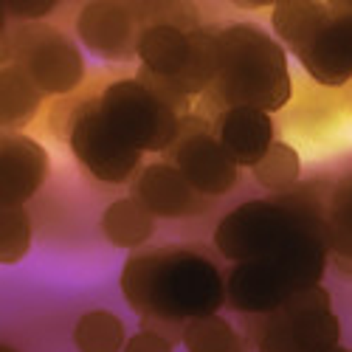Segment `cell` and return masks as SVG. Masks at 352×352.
Instances as JSON below:
<instances>
[{
    "mask_svg": "<svg viewBox=\"0 0 352 352\" xmlns=\"http://www.w3.org/2000/svg\"><path fill=\"white\" fill-rule=\"evenodd\" d=\"M6 63L20 65L43 96H68L85 82L87 65L79 45L45 23H17L6 32Z\"/></svg>",
    "mask_w": 352,
    "mask_h": 352,
    "instance_id": "cell-6",
    "label": "cell"
},
{
    "mask_svg": "<svg viewBox=\"0 0 352 352\" xmlns=\"http://www.w3.org/2000/svg\"><path fill=\"white\" fill-rule=\"evenodd\" d=\"M68 150L76 164L91 175L96 184L104 186H124L130 184L144 161V153L127 146L113 127L104 122L99 99L82 102L68 119L65 130Z\"/></svg>",
    "mask_w": 352,
    "mask_h": 352,
    "instance_id": "cell-7",
    "label": "cell"
},
{
    "mask_svg": "<svg viewBox=\"0 0 352 352\" xmlns=\"http://www.w3.org/2000/svg\"><path fill=\"white\" fill-rule=\"evenodd\" d=\"M76 40L104 63H127L135 56V43L141 34V20L130 3L122 0H87L79 6Z\"/></svg>",
    "mask_w": 352,
    "mask_h": 352,
    "instance_id": "cell-9",
    "label": "cell"
},
{
    "mask_svg": "<svg viewBox=\"0 0 352 352\" xmlns=\"http://www.w3.org/2000/svg\"><path fill=\"white\" fill-rule=\"evenodd\" d=\"M102 237L122 251H141L155 234V217L135 197H116L102 212L99 220Z\"/></svg>",
    "mask_w": 352,
    "mask_h": 352,
    "instance_id": "cell-17",
    "label": "cell"
},
{
    "mask_svg": "<svg viewBox=\"0 0 352 352\" xmlns=\"http://www.w3.org/2000/svg\"><path fill=\"white\" fill-rule=\"evenodd\" d=\"M169 164H175L184 178L203 195V197H223L240 184V166L223 150L214 130L200 119L186 116L181 138L169 150Z\"/></svg>",
    "mask_w": 352,
    "mask_h": 352,
    "instance_id": "cell-8",
    "label": "cell"
},
{
    "mask_svg": "<svg viewBox=\"0 0 352 352\" xmlns=\"http://www.w3.org/2000/svg\"><path fill=\"white\" fill-rule=\"evenodd\" d=\"M344 186H346V192H349V197H352V175H349L346 181H344Z\"/></svg>",
    "mask_w": 352,
    "mask_h": 352,
    "instance_id": "cell-27",
    "label": "cell"
},
{
    "mask_svg": "<svg viewBox=\"0 0 352 352\" xmlns=\"http://www.w3.org/2000/svg\"><path fill=\"white\" fill-rule=\"evenodd\" d=\"M130 197H135L155 220L197 217L209 209V197H203L184 178V172L169 161L141 166L138 175L130 181Z\"/></svg>",
    "mask_w": 352,
    "mask_h": 352,
    "instance_id": "cell-10",
    "label": "cell"
},
{
    "mask_svg": "<svg viewBox=\"0 0 352 352\" xmlns=\"http://www.w3.org/2000/svg\"><path fill=\"white\" fill-rule=\"evenodd\" d=\"M60 9V0H3V14L17 23H40Z\"/></svg>",
    "mask_w": 352,
    "mask_h": 352,
    "instance_id": "cell-25",
    "label": "cell"
},
{
    "mask_svg": "<svg viewBox=\"0 0 352 352\" xmlns=\"http://www.w3.org/2000/svg\"><path fill=\"white\" fill-rule=\"evenodd\" d=\"M45 146L25 133H3L0 138V203L3 206H25L45 178H48Z\"/></svg>",
    "mask_w": 352,
    "mask_h": 352,
    "instance_id": "cell-12",
    "label": "cell"
},
{
    "mask_svg": "<svg viewBox=\"0 0 352 352\" xmlns=\"http://www.w3.org/2000/svg\"><path fill=\"white\" fill-rule=\"evenodd\" d=\"M324 237L330 265L341 279H352V197L344 184H338L324 203Z\"/></svg>",
    "mask_w": 352,
    "mask_h": 352,
    "instance_id": "cell-20",
    "label": "cell"
},
{
    "mask_svg": "<svg viewBox=\"0 0 352 352\" xmlns=\"http://www.w3.org/2000/svg\"><path fill=\"white\" fill-rule=\"evenodd\" d=\"M316 200L313 192H285L279 197L245 200L231 209L214 228V251L234 262L271 259L290 240L305 212Z\"/></svg>",
    "mask_w": 352,
    "mask_h": 352,
    "instance_id": "cell-3",
    "label": "cell"
},
{
    "mask_svg": "<svg viewBox=\"0 0 352 352\" xmlns=\"http://www.w3.org/2000/svg\"><path fill=\"white\" fill-rule=\"evenodd\" d=\"M220 76V45H217V32H206V28H195L189 32V60L181 71L178 79H166L175 91L186 99L209 94Z\"/></svg>",
    "mask_w": 352,
    "mask_h": 352,
    "instance_id": "cell-19",
    "label": "cell"
},
{
    "mask_svg": "<svg viewBox=\"0 0 352 352\" xmlns=\"http://www.w3.org/2000/svg\"><path fill=\"white\" fill-rule=\"evenodd\" d=\"M124 321L113 310H87L76 318L71 341L76 352H124L127 346Z\"/></svg>",
    "mask_w": 352,
    "mask_h": 352,
    "instance_id": "cell-21",
    "label": "cell"
},
{
    "mask_svg": "<svg viewBox=\"0 0 352 352\" xmlns=\"http://www.w3.org/2000/svg\"><path fill=\"white\" fill-rule=\"evenodd\" d=\"M327 352H352V349H346V346L338 344V346H333V349H327Z\"/></svg>",
    "mask_w": 352,
    "mask_h": 352,
    "instance_id": "cell-28",
    "label": "cell"
},
{
    "mask_svg": "<svg viewBox=\"0 0 352 352\" xmlns=\"http://www.w3.org/2000/svg\"><path fill=\"white\" fill-rule=\"evenodd\" d=\"M124 352H175V341L158 330L150 327H141L138 333H133L127 338Z\"/></svg>",
    "mask_w": 352,
    "mask_h": 352,
    "instance_id": "cell-26",
    "label": "cell"
},
{
    "mask_svg": "<svg viewBox=\"0 0 352 352\" xmlns=\"http://www.w3.org/2000/svg\"><path fill=\"white\" fill-rule=\"evenodd\" d=\"M330 20V3H318V0H282L271 9L274 34L285 45V51H290L296 60L313 45V40Z\"/></svg>",
    "mask_w": 352,
    "mask_h": 352,
    "instance_id": "cell-15",
    "label": "cell"
},
{
    "mask_svg": "<svg viewBox=\"0 0 352 352\" xmlns=\"http://www.w3.org/2000/svg\"><path fill=\"white\" fill-rule=\"evenodd\" d=\"M220 76L209 96L226 107L282 110L293 96L285 45L254 23H228L217 32Z\"/></svg>",
    "mask_w": 352,
    "mask_h": 352,
    "instance_id": "cell-2",
    "label": "cell"
},
{
    "mask_svg": "<svg viewBox=\"0 0 352 352\" xmlns=\"http://www.w3.org/2000/svg\"><path fill=\"white\" fill-rule=\"evenodd\" d=\"M135 60L161 79H178L189 60V32L169 23L144 25L135 43Z\"/></svg>",
    "mask_w": 352,
    "mask_h": 352,
    "instance_id": "cell-16",
    "label": "cell"
},
{
    "mask_svg": "<svg viewBox=\"0 0 352 352\" xmlns=\"http://www.w3.org/2000/svg\"><path fill=\"white\" fill-rule=\"evenodd\" d=\"M43 91L20 65L6 63L0 71V124L6 133H20L37 119L43 107Z\"/></svg>",
    "mask_w": 352,
    "mask_h": 352,
    "instance_id": "cell-18",
    "label": "cell"
},
{
    "mask_svg": "<svg viewBox=\"0 0 352 352\" xmlns=\"http://www.w3.org/2000/svg\"><path fill=\"white\" fill-rule=\"evenodd\" d=\"M0 352H17L14 346H9V344H3V346H0Z\"/></svg>",
    "mask_w": 352,
    "mask_h": 352,
    "instance_id": "cell-29",
    "label": "cell"
},
{
    "mask_svg": "<svg viewBox=\"0 0 352 352\" xmlns=\"http://www.w3.org/2000/svg\"><path fill=\"white\" fill-rule=\"evenodd\" d=\"M181 344L186 352H248L245 336L220 313L189 321Z\"/></svg>",
    "mask_w": 352,
    "mask_h": 352,
    "instance_id": "cell-22",
    "label": "cell"
},
{
    "mask_svg": "<svg viewBox=\"0 0 352 352\" xmlns=\"http://www.w3.org/2000/svg\"><path fill=\"white\" fill-rule=\"evenodd\" d=\"M96 99L113 133L138 153H166L181 138L184 116L138 76L110 82Z\"/></svg>",
    "mask_w": 352,
    "mask_h": 352,
    "instance_id": "cell-5",
    "label": "cell"
},
{
    "mask_svg": "<svg viewBox=\"0 0 352 352\" xmlns=\"http://www.w3.org/2000/svg\"><path fill=\"white\" fill-rule=\"evenodd\" d=\"M214 135L240 169H254L276 141L274 116L256 107H226L214 119Z\"/></svg>",
    "mask_w": 352,
    "mask_h": 352,
    "instance_id": "cell-14",
    "label": "cell"
},
{
    "mask_svg": "<svg viewBox=\"0 0 352 352\" xmlns=\"http://www.w3.org/2000/svg\"><path fill=\"white\" fill-rule=\"evenodd\" d=\"M34 226L28 217L25 206H3L0 212V262L9 268L25 259L32 251Z\"/></svg>",
    "mask_w": 352,
    "mask_h": 352,
    "instance_id": "cell-24",
    "label": "cell"
},
{
    "mask_svg": "<svg viewBox=\"0 0 352 352\" xmlns=\"http://www.w3.org/2000/svg\"><path fill=\"white\" fill-rule=\"evenodd\" d=\"M245 341L256 352H327L341 344V321L324 285L302 287L271 316H245Z\"/></svg>",
    "mask_w": 352,
    "mask_h": 352,
    "instance_id": "cell-4",
    "label": "cell"
},
{
    "mask_svg": "<svg viewBox=\"0 0 352 352\" xmlns=\"http://www.w3.org/2000/svg\"><path fill=\"white\" fill-rule=\"evenodd\" d=\"M333 20L299 56L307 76L324 87L352 82V3H330Z\"/></svg>",
    "mask_w": 352,
    "mask_h": 352,
    "instance_id": "cell-13",
    "label": "cell"
},
{
    "mask_svg": "<svg viewBox=\"0 0 352 352\" xmlns=\"http://www.w3.org/2000/svg\"><path fill=\"white\" fill-rule=\"evenodd\" d=\"M251 175L256 186L285 195V192H293V186L302 181V158L296 153V146H290L287 141H274V146L251 169Z\"/></svg>",
    "mask_w": 352,
    "mask_h": 352,
    "instance_id": "cell-23",
    "label": "cell"
},
{
    "mask_svg": "<svg viewBox=\"0 0 352 352\" xmlns=\"http://www.w3.org/2000/svg\"><path fill=\"white\" fill-rule=\"evenodd\" d=\"M293 293V282L274 259L234 262L226 274V305L240 316H271Z\"/></svg>",
    "mask_w": 352,
    "mask_h": 352,
    "instance_id": "cell-11",
    "label": "cell"
},
{
    "mask_svg": "<svg viewBox=\"0 0 352 352\" xmlns=\"http://www.w3.org/2000/svg\"><path fill=\"white\" fill-rule=\"evenodd\" d=\"M119 287L141 327L158 330L175 344L184 338L189 321L214 316L226 305V276L197 245H161L130 254Z\"/></svg>",
    "mask_w": 352,
    "mask_h": 352,
    "instance_id": "cell-1",
    "label": "cell"
}]
</instances>
